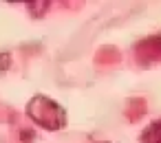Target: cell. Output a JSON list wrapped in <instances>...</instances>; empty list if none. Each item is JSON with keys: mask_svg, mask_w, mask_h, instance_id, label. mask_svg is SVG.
I'll return each mask as SVG.
<instances>
[{"mask_svg": "<svg viewBox=\"0 0 161 143\" xmlns=\"http://www.w3.org/2000/svg\"><path fill=\"white\" fill-rule=\"evenodd\" d=\"M27 114L31 117L33 123H38L44 130H51V132L62 130L66 125V110L58 101H53L44 95H36L27 103Z\"/></svg>", "mask_w": 161, "mask_h": 143, "instance_id": "1", "label": "cell"}, {"mask_svg": "<svg viewBox=\"0 0 161 143\" xmlns=\"http://www.w3.org/2000/svg\"><path fill=\"white\" fill-rule=\"evenodd\" d=\"M161 35L157 38H150L146 42H141L137 46V57L141 62H152V60H161Z\"/></svg>", "mask_w": 161, "mask_h": 143, "instance_id": "2", "label": "cell"}, {"mask_svg": "<svg viewBox=\"0 0 161 143\" xmlns=\"http://www.w3.org/2000/svg\"><path fill=\"white\" fill-rule=\"evenodd\" d=\"M139 143H161V119H159V121H152V123L141 132Z\"/></svg>", "mask_w": 161, "mask_h": 143, "instance_id": "3", "label": "cell"}]
</instances>
